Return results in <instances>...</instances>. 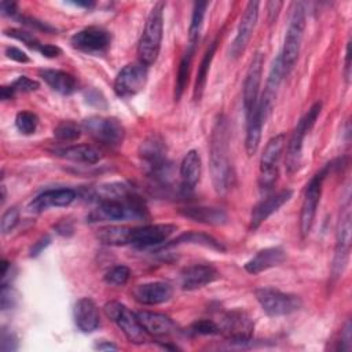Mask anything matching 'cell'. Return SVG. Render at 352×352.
Masks as SVG:
<instances>
[{"label": "cell", "mask_w": 352, "mask_h": 352, "mask_svg": "<svg viewBox=\"0 0 352 352\" xmlns=\"http://www.w3.org/2000/svg\"><path fill=\"white\" fill-rule=\"evenodd\" d=\"M209 168L213 187L223 194L234 184V172L230 160V129L224 114L214 120L209 143Z\"/></svg>", "instance_id": "1"}, {"label": "cell", "mask_w": 352, "mask_h": 352, "mask_svg": "<svg viewBox=\"0 0 352 352\" xmlns=\"http://www.w3.org/2000/svg\"><path fill=\"white\" fill-rule=\"evenodd\" d=\"M147 216V209L142 198L133 191L124 198H113L99 201L89 216L88 221H118L128 219H143Z\"/></svg>", "instance_id": "2"}, {"label": "cell", "mask_w": 352, "mask_h": 352, "mask_svg": "<svg viewBox=\"0 0 352 352\" xmlns=\"http://www.w3.org/2000/svg\"><path fill=\"white\" fill-rule=\"evenodd\" d=\"M164 8L165 3L158 1L153 6L140 40L138 43V56L139 62L146 66L153 65L161 51V41L164 33Z\"/></svg>", "instance_id": "3"}, {"label": "cell", "mask_w": 352, "mask_h": 352, "mask_svg": "<svg viewBox=\"0 0 352 352\" xmlns=\"http://www.w3.org/2000/svg\"><path fill=\"white\" fill-rule=\"evenodd\" d=\"M304 29H305V8L302 3H294L289 26L286 29L283 48H282V52L279 54L285 76L293 69L294 63L297 62L302 37H304Z\"/></svg>", "instance_id": "4"}, {"label": "cell", "mask_w": 352, "mask_h": 352, "mask_svg": "<svg viewBox=\"0 0 352 352\" xmlns=\"http://www.w3.org/2000/svg\"><path fill=\"white\" fill-rule=\"evenodd\" d=\"M322 110V102H315L309 110L298 120L297 125L293 129V133L287 142L286 147V170L287 173H294L300 165H301V160H302V146H304V139L307 136V133L312 129V126L315 125L319 114Z\"/></svg>", "instance_id": "5"}, {"label": "cell", "mask_w": 352, "mask_h": 352, "mask_svg": "<svg viewBox=\"0 0 352 352\" xmlns=\"http://www.w3.org/2000/svg\"><path fill=\"white\" fill-rule=\"evenodd\" d=\"M286 146V135L278 133L272 136L260 157L258 166V186L263 190H270L278 180L279 175V164Z\"/></svg>", "instance_id": "6"}, {"label": "cell", "mask_w": 352, "mask_h": 352, "mask_svg": "<svg viewBox=\"0 0 352 352\" xmlns=\"http://www.w3.org/2000/svg\"><path fill=\"white\" fill-rule=\"evenodd\" d=\"M254 296L261 309L272 318L290 315L302 305L298 296L285 293L275 287H258L254 290Z\"/></svg>", "instance_id": "7"}, {"label": "cell", "mask_w": 352, "mask_h": 352, "mask_svg": "<svg viewBox=\"0 0 352 352\" xmlns=\"http://www.w3.org/2000/svg\"><path fill=\"white\" fill-rule=\"evenodd\" d=\"M106 316L114 322L132 344H144L148 341V334L142 327L136 314L118 301H109L103 307Z\"/></svg>", "instance_id": "8"}, {"label": "cell", "mask_w": 352, "mask_h": 352, "mask_svg": "<svg viewBox=\"0 0 352 352\" xmlns=\"http://www.w3.org/2000/svg\"><path fill=\"white\" fill-rule=\"evenodd\" d=\"M331 164H327L322 170L315 173L309 183L305 187L304 191V198L301 204V210H300V234L301 238H307L308 234L311 232V228L315 221L316 216V209L320 201L322 195V186L326 175L331 169Z\"/></svg>", "instance_id": "9"}, {"label": "cell", "mask_w": 352, "mask_h": 352, "mask_svg": "<svg viewBox=\"0 0 352 352\" xmlns=\"http://www.w3.org/2000/svg\"><path fill=\"white\" fill-rule=\"evenodd\" d=\"M82 128L94 140L107 147L120 146L125 138L124 125L114 117H89L84 120Z\"/></svg>", "instance_id": "10"}, {"label": "cell", "mask_w": 352, "mask_h": 352, "mask_svg": "<svg viewBox=\"0 0 352 352\" xmlns=\"http://www.w3.org/2000/svg\"><path fill=\"white\" fill-rule=\"evenodd\" d=\"M220 333L234 344H246L252 340L254 331V322L249 314L243 309H231L228 311L220 324Z\"/></svg>", "instance_id": "11"}, {"label": "cell", "mask_w": 352, "mask_h": 352, "mask_svg": "<svg viewBox=\"0 0 352 352\" xmlns=\"http://www.w3.org/2000/svg\"><path fill=\"white\" fill-rule=\"evenodd\" d=\"M147 66L142 62L125 65L114 78L113 89L118 98H131L144 89L147 82Z\"/></svg>", "instance_id": "12"}, {"label": "cell", "mask_w": 352, "mask_h": 352, "mask_svg": "<svg viewBox=\"0 0 352 352\" xmlns=\"http://www.w3.org/2000/svg\"><path fill=\"white\" fill-rule=\"evenodd\" d=\"M110 43L111 34L106 29L98 26L84 28L70 38L73 48L87 54H103L110 47Z\"/></svg>", "instance_id": "13"}, {"label": "cell", "mask_w": 352, "mask_h": 352, "mask_svg": "<svg viewBox=\"0 0 352 352\" xmlns=\"http://www.w3.org/2000/svg\"><path fill=\"white\" fill-rule=\"evenodd\" d=\"M263 65H264V54L256 52L254 56L252 58V62L249 65V69L246 72V77L243 81L242 99H243V110L246 117L253 111L260 98Z\"/></svg>", "instance_id": "14"}, {"label": "cell", "mask_w": 352, "mask_h": 352, "mask_svg": "<svg viewBox=\"0 0 352 352\" xmlns=\"http://www.w3.org/2000/svg\"><path fill=\"white\" fill-rule=\"evenodd\" d=\"M165 153L166 150L164 142L154 135L146 139L139 148V154L147 166L148 173L157 179H164V175H168V161Z\"/></svg>", "instance_id": "15"}, {"label": "cell", "mask_w": 352, "mask_h": 352, "mask_svg": "<svg viewBox=\"0 0 352 352\" xmlns=\"http://www.w3.org/2000/svg\"><path fill=\"white\" fill-rule=\"evenodd\" d=\"M177 230L175 224L162 223V224H147L142 227L132 228L131 245L136 248H153L164 245L170 235Z\"/></svg>", "instance_id": "16"}, {"label": "cell", "mask_w": 352, "mask_h": 352, "mask_svg": "<svg viewBox=\"0 0 352 352\" xmlns=\"http://www.w3.org/2000/svg\"><path fill=\"white\" fill-rule=\"evenodd\" d=\"M351 206L349 204L345 205L340 221L337 226V243H336V254L333 263V276H338L342 274L344 267L348 261L349 248H351Z\"/></svg>", "instance_id": "17"}, {"label": "cell", "mask_w": 352, "mask_h": 352, "mask_svg": "<svg viewBox=\"0 0 352 352\" xmlns=\"http://www.w3.org/2000/svg\"><path fill=\"white\" fill-rule=\"evenodd\" d=\"M258 6H260L258 1H249L245 7V11H243L239 25H238L235 38H234V41L231 44V50H230V55L234 59L239 58L243 54V51L246 50V47L252 38V34H253V30H254L257 18H258Z\"/></svg>", "instance_id": "18"}, {"label": "cell", "mask_w": 352, "mask_h": 352, "mask_svg": "<svg viewBox=\"0 0 352 352\" xmlns=\"http://www.w3.org/2000/svg\"><path fill=\"white\" fill-rule=\"evenodd\" d=\"M219 276V271L212 264H192L182 271L180 285L183 290H197L214 282Z\"/></svg>", "instance_id": "19"}, {"label": "cell", "mask_w": 352, "mask_h": 352, "mask_svg": "<svg viewBox=\"0 0 352 352\" xmlns=\"http://www.w3.org/2000/svg\"><path fill=\"white\" fill-rule=\"evenodd\" d=\"M292 190H282L256 204L250 213V230L258 228L272 213H275L282 205H285L292 198Z\"/></svg>", "instance_id": "20"}, {"label": "cell", "mask_w": 352, "mask_h": 352, "mask_svg": "<svg viewBox=\"0 0 352 352\" xmlns=\"http://www.w3.org/2000/svg\"><path fill=\"white\" fill-rule=\"evenodd\" d=\"M77 194L72 188H55L47 190L38 194L33 201L29 204V210L33 213H40L48 208H63L69 206Z\"/></svg>", "instance_id": "21"}, {"label": "cell", "mask_w": 352, "mask_h": 352, "mask_svg": "<svg viewBox=\"0 0 352 352\" xmlns=\"http://www.w3.org/2000/svg\"><path fill=\"white\" fill-rule=\"evenodd\" d=\"M142 327L150 337H169L177 331V327L175 322L160 312H151V311H140L136 314Z\"/></svg>", "instance_id": "22"}, {"label": "cell", "mask_w": 352, "mask_h": 352, "mask_svg": "<svg viewBox=\"0 0 352 352\" xmlns=\"http://www.w3.org/2000/svg\"><path fill=\"white\" fill-rule=\"evenodd\" d=\"M173 289L166 282H147L138 285L132 294L135 300L143 305H157L168 301L172 297Z\"/></svg>", "instance_id": "23"}, {"label": "cell", "mask_w": 352, "mask_h": 352, "mask_svg": "<svg viewBox=\"0 0 352 352\" xmlns=\"http://www.w3.org/2000/svg\"><path fill=\"white\" fill-rule=\"evenodd\" d=\"M73 318H74L76 326L82 333H92L100 324L99 309L95 301L89 297H82L77 300L73 309Z\"/></svg>", "instance_id": "24"}, {"label": "cell", "mask_w": 352, "mask_h": 352, "mask_svg": "<svg viewBox=\"0 0 352 352\" xmlns=\"http://www.w3.org/2000/svg\"><path fill=\"white\" fill-rule=\"evenodd\" d=\"M286 260V252L280 246L265 248L257 252L249 261L245 264V271L253 275H257L263 271L280 265Z\"/></svg>", "instance_id": "25"}, {"label": "cell", "mask_w": 352, "mask_h": 352, "mask_svg": "<svg viewBox=\"0 0 352 352\" xmlns=\"http://www.w3.org/2000/svg\"><path fill=\"white\" fill-rule=\"evenodd\" d=\"M268 117L261 111V109L256 104V107L253 109V111L246 117V138H245V148L249 157L254 155L258 144H260V139H261V129L263 125L265 124V120Z\"/></svg>", "instance_id": "26"}, {"label": "cell", "mask_w": 352, "mask_h": 352, "mask_svg": "<svg viewBox=\"0 0 352 352\" xmlns=\"http://www.w3.org/2000/svg\"><path fill=\"white\" fill-rule=\"evenodd\" d=\"M40 77L58 94L72 95L77 89V80L73 74L58 69H41Z\"/></svg>", "instance_id": "27"}, {"label": "cell", "mask_w": 352, "mask_h": 352, "mask_svg": "<svg viewBox=\"0 0 352 352\" xmlns=\"http://www.w3.org/2000/svg\"><path fill=\"white\" fill-rule=\"evenodd\" d=\"M179 213L187 219H191L197 223H202L208 226H223L228 220L227 213L219 208L188 206V208L180 209Z\"/></svg>", "instance_id": "28"}, {"label": "cell", "mask_w": 352, "mask_h": 352, "mask_svg": "<svg viewBox=\"0 0 352 352\" xmlns=\"http://www.w3.org/2000/svg\"><path fill=\"white\" fill-rule=\"evenodd\" d=\"M202 170L201 157L197 150H190L180 162V177L183 188L192 190L199 182Z\"/></svg>", "instance_id": "29"}, {"label": "cell", "mask_w": 352, "mask_h": 352, "mask_svg": "<svg viewBox=\"0 0 352 352\" xmlns=\"http://www.w3.org/2000/svg\"><path fill=\"white\" fill-rule=\"evenodd\" d=\"M179 245H199V246H205L217 252H224V246L212 235L205 234V232H199V231H187L180 234L177 238H175L170 242H165L164 245H161V249H168V248H173V246H179Z\"/></svg>", "instance_id": "30"}, {"label": "cell", "mask_w": 352, "mask_h": 352, "mask_svg": "<svg viewBox=\"0 0 352 352\" xmlns=\"http://www.w3.org/2000/svg\"><path fill=\"white\" fill-rule=\"evenodd\" d=\"M54 153L65 160L82 164H96L102 158V153L91 144H73L54 150Z\"/></svg>", "instance_id": "31"}, {"label": "cell", "mask_w": 352, "mask_h": 352, "mask_svg": "<svg viewBox=\"0 0 352 352\" xmlns=\"http://www.w3.org/2000/svg\"><path fill=\"white\" fill-rule=\"evenodd\" d=\"M217 45H219V36L209 44V47L206 48V51H205V54L201 59V63L198 66V72H197V77H195V85H194V100L195 102H199L202 95H204L206 81H208L209 69H210L212 60L214 58Z\"/></svg>", "instance_id": "32"}, {"label": "cell", "mask_w": 352, "mask_h": 352, "mask_svg": "<svg viewBox=\"0 0 352 352\" xmlns=\"http://www.w3.org/2000/svg\"><path fill=\"white\" fill-rule=\"evenodd\" d=\"M195 48L197 44L188 43L187 48L179 62V67H177V74H176V81H175V100H179L187 87L188 82V76H190V69H191V63H192V58L195 54Z\"/></svg>", "instance_id": "33"}, {"label": "cell", "mask_w": 352, "mask_h": 352, "mask_svg": "<svg viewBox=\"0 0 352 352\" xmlns=\"http://www.w3.org/2000/svg\"><path fill=\"white\" fill-rule=\"evenodd\" d=\"M131 234H132L131 227L109 226V227L100 228L96 236L99 242L103 245L124 246V245H131Z\"/></svg>", "instance_id": "34"}, {"label": "cell", "mask_w": 352, "mask_h": 352, "mask_svg": "<svg viewBox=\"0 0 352 352\" xmlns=\"http://www.w3.org/2000/svg\"><path fill=\"white\" fill-rule=\"evenodd\" d=\"M208 7V1H197L194 4L192 15H191V22L188 26V43L197 44L199 40L204 18H205V11Z\"/></svg>", "instance_id": "35"}, {"label": "cell", "mask_w": 352, "mask_h": 352, "mask_svg": "<svg viewBox=\"0 0 352 352\" xmlns=\"http://www.w3.org/2000/svg\"><path fill=\"white\" fill-rule=\"evenodd\" d=\"M54 136L60 142H74L81 136V126L74 121H62L54 128Z\"/></svg>", "instance_id": "36"}, {"label": "cell", "mask_w": 352, "mask_h": 352, "mask_svg": "<svg viewBox=\"0 0 352 352\" xmlns=\"http://www.w3.org/2000/svg\"><path fill=\"white\" fill-rule=\"evenodd\" d=\"M15 125L23 135H32L38 126V117L28 110H22L15 117Z\"/></svg>", "instance_id": "37"}, {"label": "cell", "mask_w": 352, "mask_h": 352, "mask_svg": "<svg viewBox=\"0 0 352 352\" xmlns=\"http://www.w3.org/2000/svg\"><path fill=\"white\" fill-rule=\"evenodd\" d=\"M131 276V270L124 265V264H120V265H114L113 268H110L106 274H104V282L109 283V285H114V286H122L128 282Z\"/></svg>", "instance_id": "38"}, {"label": "cell", "mask_w": 352, "mask_h": 352, "mask_svg": "<svg viewBox=\"0 0 352 352\" xmlns=\"http://www.w3.org/2000/svg\"><path fill=\"white\" fill-rule=\"evenodd\" d=\"M4 34L6 36H8V37H12V38H15V40H18V41H22L25 45H28L29 48H32V50H36V51H38L40 48H41V43L38 41V38L33 34V33H30V32H28V30H22V29H6L4 30Z\"/></svg>", "instance_id": "39"}, {"label": "cell", "mask_w": 352, "mask_h": 352, "mask_svg": "<svg viewBox=\"0 0 352 352\" xmlns=\"http://www.w3.org/2000/svg\"><path fill=\"white\" fill-rule=\"evenodd\" d=\"M190 333L197 336H214L220 333V329H219V324H216L213 320L201 319L191 323Z\"/></svg>", "instance_id": "40"}, {"label": "cell", "mask_w": 352, "mask_h": 352, "mask_svg": "<svg viewBox=\"0 0 352 352\" xmlns=\"http://www.w3.org/2000/svg\"><path fill=\"white\" fill-rule=\"evenodd\" d=\"M18 221H19V210H18V208H15V206L8 208L3 213L1 220H0V231H1V234L11 232L16 227Z\"/></svg>", "instance_id": "41"}, {"label": "cell", "mask_w": 352, "mask_h": 352, "mask_svg": "<svg viewBox=\"0 0 352 352\" xmlns=\"http://www.w3.org/2000/svg\"><path fill=\"white\" fill-rule=\"evenodd\" d=\"M18 302V293L16 290L10 285H1L0 289V307L3 311L12 309Z\"/></svg>", "instance_id": "42"}, {"label": "cell", "mask_w": 352, "mask_h": 352, "mask_svg": "<svg viewBox=\"0 0 352 352\" xmlns=\"http://www.w3.org/2000/svg\"><path fill=\"white\" fill-rule=\"evenodd\" d=\"M11 87L15 89V92L26 94V92L37 91L40 88V84L36 80H32L26 76H19L16 80L11 82Z\"/></svg>", "instance_id": "43"}, {"label": "cell", "mask_w": 352, "mask_h": 352, "mask_svg": "<svg viewBox=\"0 0 352 352\" xmlns=\"http://www.w3.org/2000/svg\"><path fill=\"white\" fill-rule=\"evenodd\" d=\"M0 349L3 352H11V351H16L18 349V338H16V336L11 330H8L6 327H3L1 333H0Z\"/></svg>", "instance_id": "44"}, {"label": "cell", "mask_w": 352, "mask_h": 352, "mask_svg": "<svg viewBox=\"0 0 352 352\" xmlns=\"http://www.w3.org/2000/svg\"><path fill=\"white\" fill-rule=\"evenodd\" d=\"M16 19H18L21 23H23V25H26V26H29V28L38 29V30H44V32H54V28H52V26H50L48 23H45V22H43V21H38V19H36V18H33V16L16 15Z\"/></svg>", "instance_id": "45"}, {"label": "cell", "mask_w": 352, "mask_h": 352, "mask_svg": "<svg viewBox=\"0 0 352 352\" xmlns=\"http://www.w3.org/2000/svg\"><path fill=\"white\" fill-rule=\"evenodd\" d=\"M6 55H7V58H10L15 62H19V63L30 62V58L22 50H19L16 47H7L6 48Z\"/></svg>", "instance_id": "46"}, {"label": "cell", "mask_w": 352, "mask_h": 352, "mask_svg": "<svg viewBox=\"0 0 352 352\" xmlns=\"http://www.w3.org/2000/svg\"><path fill=\"white\" fill-rule=\"evenodd\" d=\"M352 337H351V322L348 320L341 331V341H340V346L338 349L341 351H351L352 348V342H351Z\"/></svg>", "instance_id": "47"}, {"label": "cell", "mask_w": 352, "mask_h": 352, "mask_svg": "<svg viewBox=\"0 0 352 352\" xmlns=\"http://www.w3.org/2000/svg\"><path fill=\"white\" fill-rule=\"evenodd\" d=\"M51 243V238L48 236V235H45V236H41L37 242H34V245L32 246V249H30V257H36V256H38L48 245Z\"/></svg>", "instance_id": "48"}, {"label": "cell", "mask_w": 352, "mask_h": 352, "mask_svg": "<svg viewBox=\"0 0 352 352\" xmlns=\"http://www.w3.org/2000/svg\"><path fill=\"white\" fill-rule=\"evenodd\" d=\"M0 10H1V14L6 16H16L18 14V6L15 1L3 0L0 3Z\"/></svg>", "instance_id": "49"}, {"label": "cell", "mask_w": 352, "mask_h": 352, "mask_svg": "<svg viewBox=\"0 0 352 352\" xmlns=\"http://www.w3.org/2000/svg\"><path fill=\"white\" fill-rule=\"evenodd\" d=\"M38 52L45 58H56L62 54V50L56 45H52V44H43L41 48L38 50Z\"/></svg>", "instance_id": "50"}, {"label": "cell", "mask_w": 352, "mask_h": 352, "mask_svg": "<svg viewBox=\"0 0 352 352\" xmlns=\"http://www.w3.org/2000/svg\"><path fill=\"white\" fill-rule=\"evenodd\" d=\"M283 6V3L282 1H270L268 4H267V10H268V21L272 23V22H275V19H276V16H278V14H279V10H280V7Z\"/></svg>", "instance_id": "51"}, {"label": "cell", "mask_w": 352, "mask_h": 352, "mask_svg": "<svg viewBox=\"0 0 352 352\" xmlns=\"http://www.w3.org/2000/svg\"><path fill=\"white\" fill-rule=\"evenodd\" d=\"M344 74H345L346 82H349V78H351V51H349V43L346 44V48H345V70H344Z\"/></svg>", "instance_id": "52"}, {"label": "cell", "mask_w": 352, "mask_h": 352, "mask_svg": "<svg viewBox=\"0 0 352 352\" xmlns=\"http://www.w3.org/2000/svg\"><path fill=\"white\" fill-rule=\"evenodd\" d=\"M15 94H16V92H15V89L11 87V84H10V85H3V87L0 88V96H1L3 100H8V99L14 98Z\"/></svg>", "instance_id": "53"}, {"label": "cell", "mask_w": 352, "mask_h": 352, "mask_svg": "<svg viewBox=\"0 0 352 352\" xmlns=\"http://www.w3.org/2000/svg\"><path fill=\"white\" fill-rule=\"evenodd\" d=\"M55 228H56V232H58V234H60V235H69V234H72V232H73V227H72V224L66 223L65 220H63V221H60V223H58Z\"/></svg>", "instance_id": "54"}, {"label": "cell", "mask_w": 352, "mask_h": 352, "mask_svg": "<svg viewBox=\"0 0 352 352\" xmlns=\"http://www.w3.org/2000/svg\"><path fill=\"white\" fill-rule=\"evenodd\" d=\"M96 349L99 351H116L117 349V345H114L113 342H106V341H102V342H98L95 345Z\"/></svg>", "instance_id": "55"}, {"label": "cell", "mask_w": 352, "mask_h": 352, "mask_svg": "<svg viewBox=\"0 0 352 352\" xmlns=\"http://www.w3.org/2000/svg\"><path fill=\"white\" fill-rule=\"evenodd\" d=\"M74 4L76 6H80V7H85V8H91V7H94L95 6V3L94 1H74Z\"/></svg>", "instance_id": "56"}, {"label": "cell", "mask_w": 352, "mask_h": 352, "mask_svg": "<svg viewBox=\"0 0 352 352\" xmlns=\"http://www.w3.org/2000/svg\"><path fill=\"white\" fill-rule=\"evenodd\" d=\"M4 201H6V186L3 184L1 186V205L4 204Z\"/></svg>", "instance_id": "57"}]
</instances>
